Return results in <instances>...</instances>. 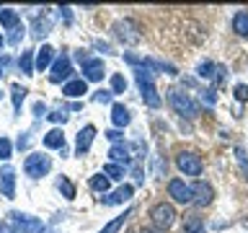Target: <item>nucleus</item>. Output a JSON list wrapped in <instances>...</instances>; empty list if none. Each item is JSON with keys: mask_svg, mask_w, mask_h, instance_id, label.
I'll return each instance as SVG.
<instances>
[{"mask_svg": "<svg viewBox=\"0 0 248 233\" xmlns=\"http://www.w3.org/2000/svg\"><path fill=\"white\" fill-rule=\"evenodd\" d=\"M0 192L8 200H13V194H16V171L11 166H5L0 171Z\"/></svg>", "mask_w": 248, "mask_h": 233, "instance_id": "11", "label": "nucleus"}, {"mask_svg": "<svg viewBox=\"0 0 248 233\" xmlns=\"http://www.w3.org/2000/svg\"><path fill=\"white\" fill-rule=\"evenodd\" d=\"M129 155H132V148L127 143H114L111 150H108V158H111V163H124L127 166L129 163Z\"/></svg>", "mask_w": 248, "mask_h": 233, "instance_id": "13", "label": "nucleus"}, {"mask_svg": "<svg viewBox=\"0 0 248 233\" xmlns=\"http://www.w3.org/2000/svg\"><path fill=\"white\" fill-rule=\"evenodd\" d=\"M23 36V26H18V29H13V34H11V42L13 44H18V39Z\"/></svg>", "mask_w": 248, "mask_h": 233, "instance_id": "34", "label": "nucleus"}, {"mask_svg": "<svg viewBox=\"0 0 248 233\" xmlns=\"http://www.w3.org/2000/svg\"><path fill=\"white\" fill-rule=\"evenodd\" d=\"M70 75H73V65H70V57H67V54H62V57H57V62L52 65L49 81H52V83H62V81H67Z\"/></svg>", "mask_w": 248, "mask_h": 233, "instance_id": "8", "label": "nucleus"}, {"mask_svg": "<svg viewBox=\"0 0 248 233\" xmlns=\"http://www.w3.org/2000/svg\"><path fill=\"white\" fill-rule=\"evenodd\" d=\"M3 44H5V39H3V34H0V50H3Z\"/></svg>", "mask_w": 248, "mask_h": 233, "instance_id": "39", "label": "nucleus"}, {"mask_svg": "<svg viewBox=\"0 0 248 233\" xmlns=\"http://www.w3.org/2000/svg\"><path fill=\"white\" fill-rule=\"evenodd\" d=\"M114 93L111 91H96V96H93V101H98V104H106V101H111Z\"/></svg>", "mask_w": 248, "mask_h": 233, "instance_id": "32", "label": "nucleus"}, {"mask_svg": "<svg viewBox=\"0 0 248 233\" xmlns=\"http://www.w3.org/2000/svg\"><path fill=\"white\" fill-rule=\"evenodd\" d=\"M0 96H3V93H0Z\"/></svg>", "mask_w": 248, "mask_h": 233, "instance_id": "41", "label": "nucleus"}, {"mask_svg": "<svg viewBox=\"0 0 248 233\" xmlns=\"http://www.w3.org/2000/svg\"><path fill=\"white\" fill-rule=\"evenodd\" d=\"M44 148H60V150H65V135H62V130H49L44 135Z\"/></svg>", "mask_w": 248, "mask_h": 233, "instance_id": "20", "label": "nucleus"}, {"mask_svg": "<svg viewBox=\"0 0 248 233\" xmlns=\"http://www.w3.org/2000/svg\"><path fill=\"white\" fill-rule=\"evenodd\" d=\"M11 150H13L11 140H8V137H0V158L8 161V158H11Z\"/></svg>", "mask_w": 248, "mask_h": 233, "instance_id": "30", "label": "nucleus"}, {"mask_svg": "<svg viewBox=\"0 0 248 233\" xmlns=\"http://www.w3.org/2000/svg\"><path fill=\"white\" fill-rule=\"evenodd\" d=\"M191 189H194V205L197 207H207L209 202L215 200V189H212V184H207V182H197Z\"/></svg>", "mask_w": 248, "mask_h": 233, "instance_id": "9", "label": "nucleus"}, {"mask_svg": "<svg viewBox=\"0 0 248 233\" xmlns=\"http://www.w3.org/2000/svg\"><path fill=\"white\" fill-rule=\"evenodd\" d=\"M135 78H137V85H140V93H142V101L150 109H158L163 104V99L158 96V88H155L153 78H150V70L145 67H137L135 70Z\"/></svg>", "mask_w": 248, "mask_h": 233, "instance_id": "2", "label": "nucleus"}, {"mask_svg": "<svg viewBox=\"0 0 248 233\" xmlns=\"http://www.w3.org/2000/svg\"><path fill=\"white\" fill-rule=\"evenodd\" d=\"M0 26H5V29H18V26H21V16H18V11L3 8V11H0Z\"/></svg>", "mask_w": 248, "mask_h": 233, "instance_id": "19", "label": "nucleus"}, {"mask_svg": "<svg viewBox=\"0 0 248 233\" xmlns=\"http://www.w3.org/2000/svg\"><path fill=\"white\" fill-rule=\"evenodd\" d=\"M176 166L186 176H199L202 171H204V163H202L199 153H194V150H181L176 155Z\"/></svg>", "mask_w": 248, "mask_h": 233, "instance_id": "5", "label": "nucleus"}, {"mask_svg": "<svg viewBox=\"0 0 248 233\" xmlns=\"http://www.w3.org/2000/svg\"><path fill=\"white\" fill-rule=\"evenodd\" d=\"M114 36L119 39V42H124V44H137L140 42V26L132 18H124V21H116L114 23Z\"/></svg>", "mask_w": 248, "mask_h": 233, "instance_id": "6", "label": "nucleus"}, {"mask_svg": "<svg viewBox=\"0 0 248 233\" xmlns=\"http://www.w3.org/2000/svg\"><path fill=\"white\" fill-rule=\"evenodd\" d=\"M204 101H207L209 106L215 104V91H212V88H207V91H204Z\"/></svg>", "mask_w": 248, "mask_h": 233, "instance_id": "36", "label": "nucleus"}, {"mask_svg": "<svg viewBox=\"0 0 248 233\" xmlns=\"http://www.w3.org/2000/svg\"><path fill=\"white\" fill-rule=\"evenodd\" d=\"M93 137H96V127H93V124H85V127L78 132V143H75L78 155H83V153H88V150H91Z\"/></svg>", "mask_w": 248, "mask_h": 233, "instance_id": "12", "label": "nucleus"}, {"mask_svg": "<svg viewBox=\"0 0 248 233\" xmlns=\"http://www.w3.org/2000/svg\"><path fill=\"white\" fill-rule=\"evenodd\" d=\"M83 73H85V81H101L104 78V60L98 57H85L83 60Z\"/></svg>", "mask_w": 248, "mask_h": 233, "instance_id": "10", "label": "nucleus"}, {"mask_svg": "<svg viewBox=\"0 0 248 233\" xmlns=\"http://www.w3.org/2000/svg\"><path fill=\"white\" fill-rule=\"evenodd\" d=\"M18 65H21V70H23L26 75H34V70H36L34 52H23V54H21V62H18Z\"/></svg>", "mask_w": 248, "mask_h": 233, "instance_id": "24", "label": "nucleus"}, {"mask_svg": "<svg viewBox=\"0 0 248 233\" xmlns=\"http://www.w3.org/2000/svg\"><path fill=\"white\" fill-rule=\"evenodd\" d=\"M106 137H108V140H114V143H119V140H122V132H119V130H108V132H106Z\"/></svg>", "mask_w": 248, "mask_h": 233, "instance_id": "35", "label": "nucleus"}, {"mask_svg": "<svg viewBox=\"0 0 248 233\" xmlns=\"http://www.w3.org/2000/svg\"><path fill=\"white\" fill-rule=\"evenodd\" d=\"M176 207L170 202H158V205L150 207V223L155 231H168L170 225L176 223Z\"/></svg>", "mask_w": 248, "mask_h": 233, "instance_id": "3", "label": "nucleus"}, {"mask_svg": "<svg viewBox=\"0 0 248 233\" xmlns=\"http://www.w3.org/2000/svg\"><path fill=\"white\" fill-rule=\"evenodd\" d=\"M104 174L108 179H124V166H119V163H106L104 166Z\"/></svg>", "mask_w": 248, "mask_h": 233, "instance_id": "28", "label": "nucleus"}, {"mask_svg": "<svg viewBox=\"0 0 248 233\" xmlns=\"http://www.w3.org/2000/svg\"><path fill=\"white\" fill-rule=\"evenodd\" d=\"M127 91V81H124V75H111V93H124Z\"/></svg>", "mask_w": 248, "mask_h": 233, "instance_id": "29", "label": "nucleus"}, {"mask_svg": "<svg viewBox=\"0 0 248 233\" xmlns=\"http://www.w3.org/2000/svg\"><path fill=\"white\" fill-rule=\"evenodd\" d=\"M168 194L173 197V202H181V205L194 202V189L184 182V179H170L168 182Z\"/></svg>", "mask_w": 248, "mask_h": 233, "instance_id": "7", "label": "nucleus"}, {"mask_svg": "<svg viewBox=\"0 0 248 233\" xmlns=\"http://www.w3.org/2000/svg\"><path fill=\"white\" fill-rule=\"evenodd\" d=\"M0 233H18V231H13L11 225H0Z\"/></svg>", "mask_w": 248, "mask_h": 233, "instance_id": "37", "label": "nucleus"}, {"mask_svg": "<svg viewBox=\"0 0 248 233\" xmlns=\"http://www.w3.org/2000/svg\"><path fill=\"white\" fill-rule=\"evenodd\" d=\"M62 93L65 96H83V93H88V83H85V78H75V81L62 85Z\"/></svg>", "mask_w": 248, "mask_h": 233, "instance_id": "15", "label": "nucleus"}, {"mask_svg": "<svg viewBox=\"0 0 248 233\" xmlns=\"http://www.w3.org/2000/svg\"><path fill=\"white\" fill-rule=\"evenodd\" d=\"M235 99L238 101H248V85L246 83H238L235 85Z\"/></svg>", "mask_w": 248, "mask_h": 233, "instance_id": "31", "label": "nucleus"}, {"mask_svg": "<svg viewBox=\"0 0 248 233\" xmlns=\"http://www.w3.org/2000/svg\"><path fill=\"white\" fill-rule=\"evenodd\" d=\"M108 186H111V179H108V176H104V174L91 176V189H93V192L106 194V192H108Z\"/></svg>", "mask_w": 248, "mask_h": 233, "instance_id": "23", "label": "nucleus"}, {"mask_svg": "<svg viewBox=\"0 0 248 233\" xmlns=\"http://www.w3.org/2000/svg\"><path fill=\"white\" fill-rule=\"evenodd\" d=\"M217 70H220V67H217L215 62H202V65H199V75L207 78V81H212V78L217 81Z\"/></svg>", "mask_w": 248, "mask_h": 233, "instance_id": "25", "label": "nucleus"}, {"mask_svg": "<svg viewBox=\"0 0 248 233\" xmlns=\"http://www.w3.org/2000/svg\"><path fill=\"white\" fill-rule=\"evenodd\" d=\"M232 31L238 36H248V11H238L232 16Z\"/></svg>", "mask_w": 248, "mask_h": 233, "instance_id": "21", "label": "nucleus"}, {"mask_svg": "<svg viewBox=\"0 0 248 233\" xmlns=\"http://www.w3.org/2000/svg\"><path fill=\"white\" fill-rule=\"evenodd\" d=\"M11 93H13V106L21 109L23 99H26V88H23V85H18V83H13V85H11Z\"/></svg>", "mask_w": 248, "mask_h": 233, "instance_id": "27", "label": "nucleus"}, {"mask_svg": "<svg viewBox=\"0 0 248 233\" xmlns=\"http://www.w3.org/2000/svg\"><path fill=\"white\" fill-rule=\"evenodd\" d=\"M168 104L173 106V112L178 116H184V119H194V116L199 114V104L189 96V93H184V91H178V88H170L168 91Z\"/></svg>", "mask_w": 248, "mask_h": 233, "instance_id": "1", "label": "nucleus"}, {"mask_svg": "<svg viewBox=\"0 0 248 233\" xmlns=\"http://www.w3.org/2000/svg\"><path fill=\"white\" fill-rule=\"evenodd\" d=\"M140 233H160V231H155V228H140Z\"/></svg>", "mask_w": 248, "mask_h": 233, "instance_id": "38", "label": "nucleus"}, {"mask_svg": "<svg viewBox=\"0 0 248 233\" xmlns=\"http://www.w3.org/2000/svg\"><path fill=\"white\" fill-rule=\"evenodd\" d=\"M49 168H52V158L44 153H31V155H26V161H23V171H26V176H31V179L49 174Z\"/></svg>", "mask_w": 248, "mask_h": 233, "instance_id": "4", "label": "nucleus"}, {"mask_svg": "<svg viewBox=\"0 0 248 233\" xmlns=\"http://www.w3.org/2000/svg\"><path fill=\"white\" fill-rule=\"evenodd\" d=\"M184 233H204V220H202V215H197V213L184 215Z\"/></svg>", "mask_w": 248, "mask_h": 233, "instance_id": "17", "label": "nucleus"}, {"mask_svg": "<svg viewBox=\"0 0 248 233\" xmlns=\"http://www.w3.org/2000/svg\"><path fill=\"white\" fill-rule=\"evenodd\" d=\"M0 75H3V67H0Z\"/></svg>", "mask_w": 248, "mask_h": 233, "instance_id": "40", "label": "nucleus"}, {"mask_svg": "<svg viewBox=\"0 0 248 233\" xmlns=\"http://www.w3.org/2000/svg\"><path fill=\"white\" fill-rule=\"evenodd\" d=\"M132 192H135V189H132L129 184H124V186H119L116 192L108 194V197H104V205H124V202L132 197Z\"/></svg>", "mask_w": 248, "mask_h": 233, "instance_id": "14", "label": "nucleus"}, {"mask_svg": "<svg viewBox=\"0 0 248 233\" xmlns=\"http://www.w3.org/2000/svg\"><path fill=\"white\" fill-rule=\"evenodd\" d=\"M129 119H132V116H129V109L124 106V104H114V106H111V122L116 124V127H127Z\"/></svg>", "mask_w": 248, "mask_h": 233, "instance_id": "16", "label": "nucleus"}, {"mask_svg": "<svg viewBox=\"0 0 248 233\" xmlns=\"http://www.w3.org/2000/svg\"><path fill=\"white\" fill-rule=\"evenodd\" d=\"M49 119H52V122H62V124H65V122H67V114H65V112H52V114H49Z\"/></svg>", "mask_w": 248, "mask_h": 233, "instance_id": "33", "label": "nucleus"}, {"mask_svg": "<svg viewBox=\"0 0 248 233\" xmlns=\"http://www.w3.org/2000/svg\"><path fill=\"white\" fill-rule=\"evenodd\" d=\"M52 60H54V50H52L49 44H44L42 50L36 52V70H39V73H42V70H46V67L52 65Z\"/></svg>", "mask_w": 248, "mask_h": 233, "instance_id": "18", "label": "nucleus"}, {"mask_svg": "<svg viewBox=\"0 0 248 233\" xmlns=\"http://www.w3.org/2000/svg\"><path fill=\"white\" fill-rule=\"evenodd\" d=\"M57 189H60L62 194H65L67 200H75V186H73V182H70L67 176H62L60 182H57Z\"/></svg>", "mask_w": 248, "mask_h": 233, "instance_id": "26", "label": "nucleus"}, {"mask_svg": "<svg viewBox=\"0 0 248 233\" xmlns=\"http://www.w3.org/2000/svg\"><path fill=\"white\" fill-rule=\"evenodd\" d=\"M132 213H135V207H129L127 213H124V215H119V217H114V220L108 223V225H104V228H101L98 233H119V228H122L124 223H127V217H129Z\"/></svg>", "mask_w": 248, "mask_h": 233, "instance_id": "22", "label": "nucleus"}]
</instances>
